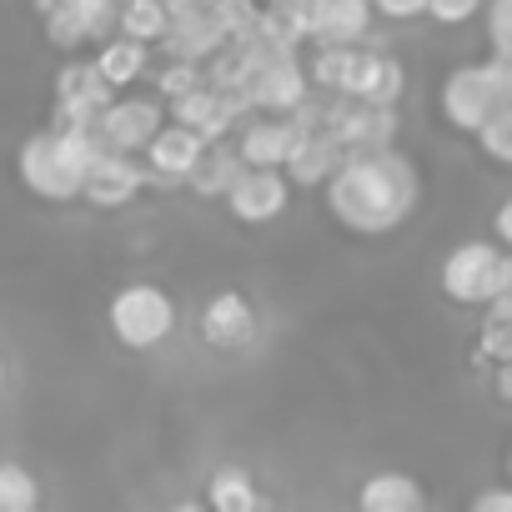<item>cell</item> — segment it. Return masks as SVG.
Masks as SVG:
<instances>
[{
	"label": "cell",
	"instance_id": "6da1fadb",
	"mask_svg": "<svg viewBox=\"0 0 512 512\" xmlns=\"http://www.w3.org/2000/svg\"><path fill=\"white\" fill-rule=\"evenodd\" d=\"M322 191H327V211L337 226L357 236H382L412 216L422 181L407 156L382 146V151H347Z\"/></svg>",
	"mask_w": 512,
	"mask_h": 512
},
{
	"label": "cell",
	"instance_id": "7a4b0ae2",
	"mask_svg": "<svg viewBox=\"0 0 512 512\" xmlns=\"http://www.w3.org/2000/svg\"><path fill=\"white\" fill-rule=\"evenodd\" d=\"M106 322H111V337L126 352H151V347H161L176 332V302L156 282H131V287H121L111 297Z\"/></svg>",
	"mask_w": 512,
	"mask_h": 512
},
{
	"label": "cell",
	"instance_id": "3957f363",
	"mask_svg": "<svg viewBox=\"0 0 512 512\" xmlns=\"http://www.w3.org/2000/svg\"><path fill=\"white\" fill-rule=\"evenodd\" d=\"M16 176H21V186H26L36 201L61 206V201H81V176H86V171L71 161V151L61 146V136L46 126V131H36V136L21 141V151H16Z\"/></svg>",
	"mask_w": 512,
	"mask_h": 512
},
{
	"label": "cell",
	"instance_id": "277c9868",
	"mask_svg": "<svg viewBox=\"0 0 512 512\" xmlns=\"http://www.w3.org/2000/svg\"><path fill=\"white\" fill-rule=\"evenodd\" d=\"M292 191H297V186L287 181L282 166H241L221 201H226V211H231L241 226H267V221L287 216Z\"/></svg>",
	"mask_w": 512,
	"mask_h": 512
},
{
	"label": "cell",
	"instance_id": "5b68a950",
	"mask_svg": "<svg viewBox=\"0 0 512 512\" xmlns=\"http://www.w3.org/2000/svg\"><path fill=\"white\" fill-rule=\"evenodd\" d=\"M497 106H502V81H497V66L492 61L457 66L442 81V116H447L452 131H477Z\"/></svg>",
	"mask_w": 512,
	"mask_h": 512
},
{
	"label": "cell",
	"instance_id": "8992f818",
	"mask_svg": "<svg viewBox=\"0 0 512 512\" xmlns=\"http://www.w3.org/2000/svg\"><path fill=\"white\" fill-rule=\"evenodd\" d=\"M497 272H502V251L492 241H462L442 262V292L462 307H487L497 292Z\"/></svg>",
	"mask_w": 512,
	"mask_h": 512
},
{
	"label": "cell",
	"instance_id": "52a82bcc",
	"mask_svg": "<svg viewBox=\"0 0 512 512\" xmlns=\"http://www.w3.org/2000/svg\"><path fill=\"white\" fill-rule=\"evenodd\" d=\"M146 166H141V156L136 151H106L101 161H91L86 166V176H81V201L86 206H96V211H121V206H131L141 191H146Z\"/></svg>",
	"mask_w": 512,
	"mask_h": 512
},
{
	"label": "cell",
	"instance_id": "ba28073f",
	"mask_svg": "<svg viewBox=\"0 0 512 512\" xmlns=\"http://www.w3.org/2000/svg\"><path fill=\"white\" fill-rule=\"evenodd\" d=\"M327 126L347 151H382L397 141V111L382 101H352L337 96V106H327Z\"/></svg>",
	"mask_w": 512,
	"mask_h": 512
},
{
	"label": "cell",
	"instance_id": "9c48e42d",
	"mask_svg": "<svg viewBox=\"0 0 512 512\" xmlns=\"http://www.w3.org/2000/svg\"><path fill=\"white\" fill-rule=\"evenodd\" d=\"M161 121H166V101L161 96H121V101L111 96L106 111L96 116V126H101L111 151H141L156 136Z\"/></svg>",
	"mask_w": 512,
	"mask_h": 512
},
{
	"label": "cell",
	"instance_id": "30bf717a",
	"mask_svg": "<svg viewBox=\"0 0 512 512\" xmlns=\"http://www.w3.org/2000/svg\"><path fill=\"white\" fill-rule=\"evenodd\" d=\"M116 91L106 86V76L96 71V61H66L56 76V121L51 126H71V121H96L106 111Z\"/></svg>",
	"mask_w": 512,
	"mask_h": 512
},
{
	"label": "cell",
	"instance_id": "8fae6325",
	"mask_svg": "<svg viewBox=\"0 0 512 512\" xmlns=\"http://www.w3.org/2000/svg\"><path fill=\"white\" fill-rule=\"evenodd\" d=\"M201 151H206V136L166 116V121L156 126V136H151L136 156H141V166H146L151 181H186Z\"/></svg>",
	"mask_w": 512,
	"mask_h": 512
},
{
	"label": "cell",
	"instance_id": "7c38bea8",
	"mask_svg": "<svg viewBox=\"0 0 512 512\" xmlns=\"http://www.w3.org/2000/svg\"><path fill=\"white\" fill-rule=\"evenodd\" d=\"M337 96H352V101H382V106H397L402 96V66L382 51H367L362 41L347 51V71H342V86Z\"/></svg>",
	"mask_w": 512,
	"mask_h": 512
},
{
	"label": "cell",
	"instance_id": "4fadbf2b",
	"mask_svg": "<svg viewBox=\"0 0 512 512\" xmlns=\"http://www.w3.org/2000/svg\"><path fill=\"white\" fill-rule=\"evenodd\" d=\"M372 31V0H307L312 46H357Z\"/></svg>",
	"mask_w": 512,
	"mask_h": 512
},
{
	"label": "cell",
	"instance_id": "5bb4252c",
	"mask_svg": "<svg viewBox=\"0 0 512 512\" xmlns=\"http://www.w3.org/2000/svg\"><path fill=\"white\" fill-rule=\"evenodd\" d=\"M201 337L221 352H246L256 342V307L241 292H216L201 307Z\"/></svg>",
	"mask_w": 512,
	"mask_h": 512
},
{
	"label": "cell",
	"instance_id": "9a60e30c",
	"mask_svg": "<svg viewBox=\"0 0 512 512\" xmlns=\"http://www.w3.org/2000/svg\"><path fill=\"white\" fill-rule=\"evenodd\" d=\"M292 141H297L292 116L267 111V116L241 121V131H236V156H241V166H287Z\"/></svg>",
	"mask_w": 512,
	"mask_h": 512
},
{
	"label": "cell",
	"instance_id": "2e32d148",
	"mask_svg": "<svg viewBox=\"0 0 512 512\" xmlns=\"http://www.w3.org/2000/svg\"><path fill=\"white\" fill-rule=\"evenodd\" d=\"M96 71L106 76V86L111 91H126V86H136L146 71H151V46L146 41H131V36H101L96 41Z\"/></svg>",
	"mask_w": 512,
	"mask_h": 512
},
{
	"label": "cell",
	"instance_id": "e0dca14e",
	"mask_svg": "<svg viewBox=\"0 0 512 512\" xmlns=\"http://www.w3.org/2000/svg\"><path fill=\"white\" fill-rule=\"evenodd\" d=\"M357 507L362 512H422L427 497L407 472H377L357 487Z\"/></svg>",
	"mask_w": 512,
	"mask_h": 512
},
{
	"label": "cell",
	"instance_id": "ac0fdd59",
	"mask_svg": "<svg viewBox=\"0 0 512 512\" xmlns=\"http://www.w3.org/2000/svg\"><path fill=\"white\" fill-rule=\"evenodd\" d=\"M236 171H241L236 146H226V141H206V151L196 156V166H191V176H186V191H196L201 201H221L226 186L236 181Z\"/></svg>",
	"mask_w": 512,
	"mask_h": 512
},
{
	"label": "cell",
	"instance_id": "d6986e66",
	"mask_svg": "<svg viewBox=\"0 0 512 512\" xmlns=\"http://www.w3.org/2000/svg\"><path fill=\"white\" fill-rule=\"evenodd\" d=\"M116 31L146 46H161L171 31V11L166 0H116Z\"/></svg>",
	"mask_w": 512,
	"mask_h": 512
},
{
	"label": "cell",
	"instance_id": "ffe728a7",
	"mask_svg": "<svg viewBox=\"0 0 512 512\" xmlns=\"http://www.w3.org/2000/svg\"><path fill=\"white\" fill-rule=\"evenodd\" d=\"M206 502L216 512H251V507H262V492H256L246 467H216L206 482Z\"/></svg>",
	"mask_w": 512,
	"mask_h": 512
},
{
	"label": "cell",
	"instance_id": "44dd1931",
	"mask_svg": "<svg viewBox=\"0 0 512 512\" xmlns=\"http://www.w3.org/2000/svg\"><path fill=\"white\" fill-rule=\"evenodd\" d=\"M41 507V482L21 462H0V512H31Z\"/></svg>",
	"mask_w": 512,
	"mask_h": 512
},
{
	"label": "cell",
	"instance_id": "7402d4cb",
	"mask_svg": "<svg viewBox=\"0 0 512 512\" xmlns=\"http://www.w3.org/2000/svg\"><path fill=\"white\" fill-rule=\"evenodd\" d=\"M477 146H482V156L487 161H497V166H512V101H502L477 131Z\"/></svg>",
	"mask_w": 512,
	"mask_h": 512
},
{
	"label": "cell",
	"instance_id": "603a6c76",
	"mask_svg": "<svg viewBox=\"0 0 512 512\" xmlns=\"http://www.w3.org/2000/svg\"><path fill=\"white\" fill-rule=\"evenodd\" d=\"M347 51H352V46H317V51H312V61H307L312 91H332V96H337L342 71H347Z\"/></svg>",
	"mask_w": 512,
	"mask_h": 512
},
{
	"label": "cell",
	"instance_id": "cb8c5ba5",
	"mask_svg": "<svg viewBox=\"0 0 512 512\" xmlns=\"http://www.w3.org/2000/svg\"><path fill=\"white\" fill-rule=\"evenodd\" d=\"M201 81H206L201 61H191V56H171V61L156 71V96L171 101V96H181V91H191V86H201Z\"/></svg>",
	"mask_w": 512,
	"mask_h": 512
},
{
	"label": "cell",
	"instance_id": "d4e9b609",
	"mask_svg": "<svg viewBox=\"0 0 512 512\" xmlns=\"http://www.w3.org/2000/svg\"><path fill=\"white\" fill-rule=\"evenodd\" d=\"M477 11H482V0H427L422 16H432L437 26H462V21H472Z\"/></svg>",
	"mask_w": 512,
	"mask_h": 512
},
{
	"label": "cell",
	"instance_id": "484cf974",
	"mask_svg": "<svg viewBox=\"0 0 512 512\" xmlns=\"http://www.w3.org/2000/svg\"><path fill=\"white\" fill-rule=\"evenodd\" d=\"M487 36H492V51H512V0H492L487 6Z\"/></svg>",
	"mask_w": 512,
	"mask_h": 512
},
{
	"label": "cell",
	"instance_id": "4316f807",
	"mask_svg": "<svg viewBox=\"0 0 512 512\" xmlns=\"http://www.w3.org/2000/svg\"><path fill=\"white\" fill-rule=\"evenodd\" d=\"M427 11V0H372V16H387V21H412Z\"/></svg>",
	"mask_w": 512,
	"mask_h": 512
},
{
	"label": "cell",
	"instance_id": "83f0119b",
	"mask_svg": "<svg viewBox=\"0 0 512 512\" xmlns=\"http://www.w3.org/2000/svg\"><path fill=\"white\" fill-rule=\"evenodd\" d=\"M487 307H507L512 312V256H502V272H497V292Z\"/></svg>",
	"mask_w": 512,
	"mask_h": 512
},
{
	"label": "cell",
	"instance_id": "f1b7e54d",
	"mask_svg": "<svg viewBox=\"0 0 512 512\" xmlns=\"http://www.w3.org/2000/svg\"><path fill=\"white\" fill-rule=\"evenodd\" d=\"M472 512H512V492H477Z\"/></svg>",
	"mask_w": 512,
	"mask_h": 512
},
{
	"label": "cell",
	"instance_id": "f546056e",
	"mask_svg": "<svg viewBox=\"0 0 512 512\" xmlns=\"http://www.w3.org/2000/svg\"><path fill=\"white\" fill-rule=\"evenodd\" d=\"M492 231H497V241H502V246L512 251V196H507V201L497 206V216H492Z\"/></svg>",
	"mask_w": 512,
	"mask_h": 512
},
{
	"label": "cell",
	"instance_id": "4dcf8cb0",
	"mask_svg": "<svg viewBox=\"0 0 512 512\" xmlns=\"http://www.w3.org/2000/svg\"><path fill=\"white\" fill-rule=\"evenodd\" d=\"M497 392L512 402V357H507V362H497Z\"/></svg>",
	"mask_w": 512,
	"mask_h": 512
},
{
	"label": "cell",
	"instance_id": "1f68e13d",
	"mask_svg": "<svg viewBox=\"0 0 512 512\" xmlns=\"http://www.w3.org/2000/svg\"><path fill=\"white\" fill-rule=\"evenodd\" d=\"M0 387H6V357H0Z\"/></svg>",
	"mask_w": 512,
	"mask_h": 512
}]
</instances>
